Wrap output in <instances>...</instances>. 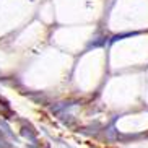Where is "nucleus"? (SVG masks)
<instances>
[]
</instances>
